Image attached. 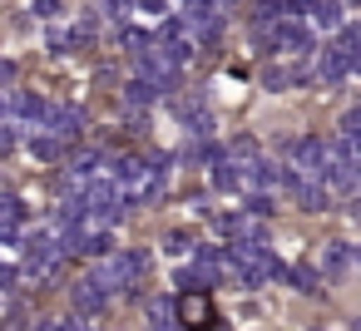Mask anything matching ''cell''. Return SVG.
<instances>
[{
  "mask_svg": "<svg viewBox=\"0 0 361 331\" xmlns=\"http://www.w3.org/2000/svg\"><path fill=\"white\" fill-rule=\"evenodd\" d=\"M144 272H149V252H139V247H124V252H109L104 262H94V282L109 296L114 292H139Z\"/></svg>",
  "mask_w": 361,
  "mask_h": 331,
  "instance_id": "6da1fadb",
  "label": "cell"
},
{
  "mask_svg": "<svg viewBox=\"0 0 361 331\" xmlns=\"http://www.w3.org/2000/svg\"><path fill=\"white\" fill-rule=\"evenodd\" d=\"M292 168H297L302 178H326V168H331V144L317 139V134L292 139Z\"/></svg>",
  "mask_w": 361,
  "mask_h": 331,
  "instance_id": "7a4b0ae2",
  "label": "cell"
},
{
  "mask_svg": "<svg viewBox=\"0 0 361 331\" xmlns=\"http://www.w3.org/2000/svg\"><path fill=\"white\" fill-rule=\"evenodd\" d=\"M267 45H272V50H282V55H312V50H317L312 30H307V25H297V20H277V25L267 30Z\"/></svg>",
  "mask_w": 361,
  "mask_h": 331,
  "instance_id": "3957f363",
  "label": "cell"
},
{
  "mask_svg": "<svg viewBox=\"0 0 361 331\" xmlns=\"http://www.w3.org/2000/svg\"><path fill=\"white\" fill-rule=\"evenodd\" d=\"M178 326H183V331H213V326H218V311H213L208 292H188V296L178 301Z\"/></svg>",
  "mask_w": 361,
  "mask_h": 331,
  "instance_id": "277c9868",
  "label": "cell"
},
{
  "mask_svg": "<svg viewBox=\"0 0 361 331\" xmlns=\"http://www.w3.org/2000/svg\"><path fill=\"white\" fill-rule=\"evenodd\" d=\"M218 232L228 237V242H262V218L257 213H228V218H218Z\"/></svg>",
  "mask_w": 361,
  "mask_h": 331,
  "instance_id": "5b68a950",
  "label": "cell"
},
{
  "mask_svg": "<svg viewBox=\"0 0 361 331\" xmlns=\"http://www.w3.org/2000/svg\"><path fill=\"white\" fill-rule=\"evenodd\" d=\"M45 134H55V139H80V134H85V109H75V104H50Z\"/></svg>",
  "mask_w": 361,
  "mask_h": 331,
  "instance_id": "8992f818",
  "label": "cell"
},
{
  "mask_svg": "<svg viewBox=\"0 0 361 331\" xmlns=\"http://www.w3.org/2000/svg\"><path fill=\"white\" fill-rule=\"evenodd\" d=\"M70 301H75V311H80V316H99V311L109 306V292H104L94 277H85V282H75V287H70Z\"/></svg>",
  "mask_w": 361,
  "mask_h": 331,
  "instance_id": "52a82bcc",
  "label": "cell"
},
{
  "mask_svg": "<svg viewBox=\"0 0 361 331\" xmlns=\"http://www.w3.org/2000/svg\"><path fill=\"white\" fill-rule=\"evenodd\" d=\"M178 114H183V124H188L193 144H208V139H213V114L203 109V99H178Z\"/></svg>",
  "mask_w": 361,
  "mask_h": 331,
  "instance_id": "ba28073f",
  "label": "cell"
},
{
  "mask_svg": "<svg viewBox=\"0 0 361 331\" xmlns=\"http://www.w3.org/2000/svg\"><path fill=\"white\" fill-rule=\"evenodd\" d=\"M292 198H297V208H302V213H326V203H331V188H326L322 178H302V183L292 188Z\"/></svg>",
  "mask_w": 361,
  "mask_h": 331,
  "instance_id": "9c48e42d",
  "label": "cell"
},
{
  "mask_svg": "<svg viewBox=\"0 0 361 331\" xmlns=\"http://www.w3.org/2000/svg\"><path fill=\"white\" fill-rule=\"evenodd\" d=\"M223 20V11H218V0H183V25L198 35V30H208V25H218Z\"/></svg>",
  "mask_w": 361,
  "mask_h": 331,
  "instance_id": "30bf717a",
  "label": "cell"
},
{
  "mask_svg": "<svg viewBox=\"0 0 361 331\" xmlns=\"http://www.w3.org/2000/svg\"><path fill=\"white\" fill-rule=\"evenodd\" d=\"M346 75H351V55H341L336 45L322 50V60H317V80H322V85H341Z\"/></svg>",
  "mask_w": 361,
  "mask_h": 331,
  "instance_id": "8fae6325",
  "label": "cell"
},
{
  "mask_svg": "<svg viewBox=\"0 0 361 331\" xmlns=\"http://www.w3.org/2000/svg\"><path fill=\"white\" fill-rule=\"evenodd\" d=\"M16 114H20L25 124H40V129H45V119H50V104H45L40 94H16Z\"/></svg>",
  "mask_w": 361,
  "mask_h": 331,
  "instance_id": "7c38bea8",
  "label": "cell"
},
{
  "mask_svg": "<svg viewBox=\"0 0 361 331\" xmlns=\"http://www.w3.org/2000/svg\"><path fill=\"white\" fill-rule=\"evenodd\" d=\"M213 188H223V193H243V163H233V158L213 163Z\"/></svg>",
  "mask_w": 361,
  "mask_h": 331,
  "instance_id": "4fadbf2b",
  "label": "cell"
},
{
  "mask_svg": "<svg viewBox=\"0 0 361 331\" xmlns=\"http://www.w3.org/2000/svg\"><path fill=\"white\" fill-rule=\"evenodd\" d=\"M159 94H164V89H154V85H149V80H139V75L124 85V99H129V109H144V104H154Z\"/></svg>",
  "mask_w": 361,
  "mask_h": 331,
  "instance_id": "5bb4252c",
  "label": "cell"
},
{
  "mask_svg": "<svg viewBox=\"0 0 361 331\" xmlns=\"http://www.w3.org/2000/svg\"><path fill=\"white\" fill-rule=\"evenodd\" d=\"M287 282H292L297 292H307V296H317V292H322V272H317V267H307V262H297V267L287 272Z\"/></svg>",
  "mask_w": 361,
  "mask_h": 331,
  "instance_id": "9a60e30c",
  "label": "cell"
},
{
  "mask_svg": "<svg viewBox=\"0 0 361 331\" xmlns=\"http://www.w3.org/2000/svg\"><path fill=\"white\" fill-rule=\"evenodd\" d=\"M149 326H178L173 296H149Z\"/></svg>",
  "mask_w": 361,
  "mask_h": 331,
  "instance_id": "2e32d148",
  "label": "cell"
},
{
  "mask_svg": "<svg viewBox=\"0 0 361 331\" xmlns=\"http://www.w3.org/2000/svg\"><path fill=\"white\" fill-rule=\"evenodd\" d=\"M312 20L322 30H341V0H317L312 6Z\"/></svg>",
  "mask_w": 361,
  "mask_h": 331,
  "instance_id": "e0dca14e",
  "label": "cell"
},
{
  "mask_svg": "<svg viewBox=\"0 0 361 331\" xmlns=\"http://www.w3.org/2000/svg\"><path fill=\"white\" fill-rule=\"evenodd\" d=\"M30 154H35L40 163H55V158H65V144H60L55 134H40V139H30Z\"/></svg>",
  "mask_w": 361,
  "mask_h": 331,
  "instance_id": "ac0fdd59",
  "label": "cell"
},
{
  "mask_svg": "<svg viewBox=\"0 0 361 331\" xmlns=\"http://www.w3.org/2000/svg\"><path fill=\"white\" fill-rule=\"evenodd\" d=\"M85 40H90V30H80V25H75V30H55V35H50V50L65 55V50H80Z\"/></svg>",
  "mask_w": 361,
  "mask_h": 331,
  "instance_id": "d6986e66",
  "label": "cell"
},
{
  "mask_svg": "<svg viewBox=\"0 0 361 331\" xmlns=\"http://www.w3.org/2000/svg\"><path fill=\"white\" fill-rule=\"evenodd\" d=\"M228 158H233V163H243V168H247V163H257V139H247V134H243V139H233V144H228Z\"/></svg>",
  "mask_w": 361,
  "mask_h": 331,
  "instance_id": "ffe728a7",
  "label": "cell"
},
{
  "mask_svg": "<svg viewBox=\"0 0 361 331\" xmlns=\"http://www.w3.org/2000/svg\"><path fill=\"white\" fill-rule=\"evenodd\" d=\"M322 262H326V272H341V267H346V242H326Z\"/></svg>",
  "mask_w": 361,
  "mask_h": 331,
  "instance_id": "44dd1931",
  "label": "cell"
},
{
  "mask_svg": "<svg viewBox=\"0 0 361 331\" xmlns=\"http://www.w3.org/2000/svg\"><path fill=\"white\" fill-rule=\"evenodd\" d=\"M0 331H30V316H25L20 306H11L6 316H0Z\"/></svg>",
  "mask_w": 361,
  "mask_h": 331,
  "instance_id": "7402d4cb",
  "label": "cell"
},
{
  "mask_svg": "<svg viewBox=\"0 0 361 331\" xmlns=\"http://www.w3.org/2000/svg\"><path fill=\"white\" fill-rule=\"evenodd\" d=\"M164 247H169L173 257H183V252H198V242H193L188 232H169V242H164Z\"/></svg>",
  "mask_w": 361,
  "mask_h": 331,
  "instance_id": "603a6c76",
  "label": "cell"
},
{
  "mask_svg": "<svg viewBox=\"0 0 361 331\" xmlns=\"http://www.w3.org/2000/svg\"><path fill=\"white\" fill-rule=\"evenodd\" d=\"M30 11H35L40 20H55V15H60V0H30Z\"/></svg>",
  "mask_w": 361,
  "mask_h": 331,
  "instance_id": "cb8c5ba5",
  "label": "cell"
},
{
  "mask_svg": "<svg viewBox=\"0 0 361 331\" xmlns=\"http://www.w3.org/2000/svg\"><path fill=\"white\" fill-rule=\"evenodd\" d=\"M129 11H134V0H104V15H114V20H129Z\"/></svg>",
  "mask_w": 361,
  "mask_h": 331,
  "instance_id": "d4e9b609",
  "label": "cell"
},
{
  "mask_svg": "<svg viewBox=\"0 0 361 331\" xmlns=\"http://www.w3.org/2000/svg\"><path fill=\"white\" fill-rule=\"evenodd\" d=\"M139 11H144L149 20H159V15H169V0H139Z\"/></svg>",
  "mask_w": 361,
  "mask_h": 331,
  "instance_id": "484cf974",
  "label": "cell"
},
{
  "mask_svg": "<svg viewBox=\"0 0 361 331\" xmlns=\"http://www.w3.org/2000/svg\"><path fill=\"white\" fill-rule=\"evenodd\" d=\"M317 0H282V15H307Z\"/></svg>",
  "mask_w": 361,
  "mask_h": 331,
  "instance_id": "4316f807",
  "label": "cell"
},
{
  "mask_svg": "<svg viewBox=\"0 0 361 331\" xmlns=\"http://www.w3.org/2000/svg\"><path fill=\"white\" fill-rule=\"evenodd\" d=\"M16 144H20L16 129H11V124H0V154H16Z\"/></svg>",
  "mask_w": 361,
  "mask_h": 331,
  "instance_id": "83f0119b",
  "label": "cell"
},
{
  "mask_svg": "<svg viewBox=\"0 0 361 331\" xmlns=\"http://www.w3.org/2000/svg\"><path fill=\"white\" fill-rule=\"evenodd\" d=\"M16 85V60H0V89Z\"/></svg>",
  "mask_w": 361,
  "mask_h": 331,
  "instance_id": "f1b7e54d",
  "label": "cell"
},
{
  "mask_svg": "<svg viewBox=\"0 0 361 331\" xmlns=\"http://www.w3.org/2000/svg\"><path fill=\"white\" fill-rule=\"evenodd\" d=\"M11 109H16V99H11V94H6V89H0V119H6V114H11Z\"/></svg>",
  "mask_w": 361,
  "mask_h": 331,
  "instance_id": "f546056e",
  "label": "cell"
},
{
  "mask_svg": "<svg viewBox=\"0 0 361 331\" xmlns=\"http://www.w3.org/2000/svg\"><path fill=\"white\" fill-rule=\"evenodd\" d=\"M351 331H361V316H356V321H351Z\"/></svg>",
  "mask_w": 361,
  "mask_h": 331,
  "instance_id": "4dcf8cb0",
  "label": "cell"
},
{
  "mask_svg": "<svg viewBox=\"0 0 361 331\" xmlns=\"http://www.w3.org/2000/svg\"><path fill=\"white\" fill-rule=\"evenodd\" d=\"M218 6H233V0H218Z\"/></svg>",
  "mask_w": 361,
  "mask_h": 331,
  "instance_id": "1f68e13d",
  "label": "cell"
},
{
  "mask_svg": "<svg viewBox=\"0 0 361 331\" xmlns=\"http://www.w3.org/2000/svg\"><path fill=\"white\" fill-rule=\"evenodd\" d=\"M0 316H6V301H0Z\"/></svg>",
  "mask_w": 361,
  "mask_h": 331,
  "instance_id": "d6a6232c",
  "label": "cell"
},
{
  "mask_svg": "<svg viewBox=\"0 0 361 331\" xmlns=\"http://www.w3.org/2000/svg\"><path fill=\"white\" fill-rule=\"evenodd\" d=\"M356 114H361V99H356Z\"/></svg>",
  "mask_w": 361,
  "mask_h": 331,
  "instance_id": "836d02e7",
  "label": "cell"
},
{
  "mask_svg": "<svg viewBox=\"0 0 361 331\" xmlns=\"http://www.w3.org/2000/svg\"><path fill=\"white\" fill-rule=\"evenodd\" d=\"M356 262H361V247H356Z\"/></svg>",
  "mask_w": 361,
  "mask_h": 331,
  "instance_id": "e575fe53",
  "label": "cell"
}]
</instances>
